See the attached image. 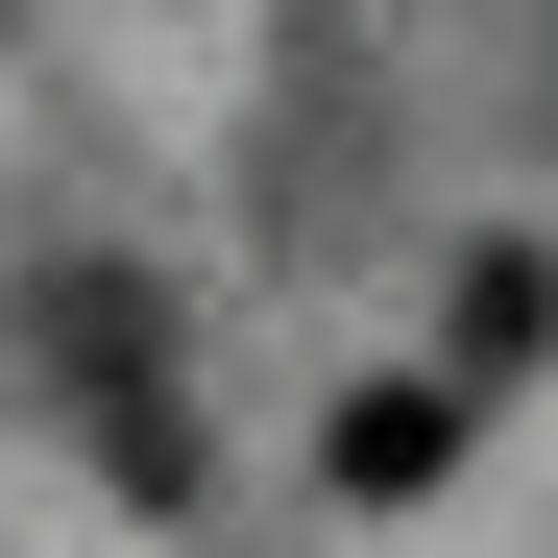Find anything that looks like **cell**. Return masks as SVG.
I'll use <instances>...</instances> for the list:
<instances>
[{
    "instance_id": "1",
    "label": "cell",
    "mask_w": 558,
    "mask_h": 558,
    "mask_svg": "<svg viewBox=\"0 0 558 558\" xmlns=\"http://www.w3.org/2000/svg\"><path fill=\"white\" fill-rule=\"evenodd\" d=\"M49 364H73V413H98L122 486H195V364H170V292H146V267H49Z\"/></svg>"
},
{
    "instance_id": "2",
    "label": "cell",
    "mask_w": 558,
    "mask_h": 558,
    "mask_svg": "<svg viewBox=\"0 0 558 558\" xmlns=\"http://www.w3.org/2000/svg\"><path fill=\"white\" fill-rule=\"evenodd\" d=\"M316 461H340V510H413L437 461H461V364H389V389H340V437H316Z\"/></svg>"
},
{
    "instance_id": "3",
    "label": "cell",
    "mask_w": 558,
    "mask_h": 558,
    "mask_svg": "<svg viewBox=\"0 0 558 558\" xmlns=\"http://www.w3.org/2000/svg\"><path fill=\"white\" fill-rule=\"evenodd\" d=\"M558 340V243H486V267H461V364H534Z\"/></svg>"
}]
</instances>
